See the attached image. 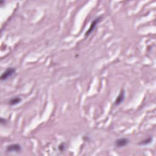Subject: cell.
<instances>
[{"instance_id": "cell-1", "label": "cell", "mask_w": 156, "mask_h": 156, "mask_svg": "<svg viewBox=\"0 0 156 156\" xmlns=\"http://www.w3.org/2000/svg\"><path fill=\"white\" fill-rule=\"evenodd\" d=\"M101 18H102V16H99V17H97L96 18L94 19L93 21L92 22L91 24H90V26L89 29H88V31L85 34V37L89 36L91 34V33L94 31L95 29L96 28L97 24L101 21Z\"/></svg>"}, {"instance_id": "cell-2", "label": "cell", "mask_w": 156, "mask_h": 156, "mask_svg": "<svg viewBox=\"0 0 156 156\" xmlns=\"http://www.w3.org/2000/svg\"><path fill=\"white\" fill-rule=\"evenodd\" d=\"M16 70L15 69V68L11 67V68H8L6 71H5L1 76V80H6L8 79L9 78H11L13 75L16 73Z\"/></svg>"}, {"instance_id": "cell-3", "label": "cell", "mask_w": 156, "mask_h": 156, "mask_svg": "<svg viewBox=\"0 0 156 156\" xmlns=\"http://www.w3.org/2000/svg\"><path fill=\"white\" fill-rule=\"evenodd\" d=\"M129 143V140L126 138H121L115 141V145L117 148H123Z\"/></svg>"}, {"instance_id": "cell-4", "label": "cell", "mask_w": 156, "mask_h": 156, "mask_svg": "<svg viewBox=\"0 0 156 156\" xmlns=\"http://www.w3.org/2000/svg\"><path fill=\"white\" fill-rule=\"evenodd\" d=\"M6 151L9 153H18L22 151V147L19 144H12L8 146Z\"/></svg>"}, {"instance_id": "cell-5", "label": "cell", "mask_w": 156, "mask_h": 156, "mask_svg": "<svg viewBox=\"0 0 156 156\" xmlns=\"http://www.w3.org/2000/svg\"><path fill=\"white\" fill-rule=\"evenodd\" d=\"M124 98H125V93H124V90H122V91L119 94V95L118 96V97L117 98L116 100H115V105H120L124 101Z\"/></svg>"}, {"instance_id": "cell-6", "label": "cell", "mask_w": 156, "mask_h": 156, "mask_svg": "<svg viewBox=\"0 0 156 156\" xmlns=\"http://www.w3.org/2000/svg\"><path fill=\"white\" fill-rule=\"evenodd\" d=\"M22 101V99L20 97H14L9 101V104L11 105H14L19 104Z\"/></svg>"}, {"instance_id": "cell-7", "label": "cell", "mask_w": 156, "mask_h": 156, "mask_svg": "<svg viewBox=\"0 0 156 156\" xmlns=\"http://www.w3.org/2000/svg\"><path fill=\"white\" fill-rule=\"evenodd\" d=\"M152 142H153V138L152 137H149V138H148L147 139H145V140L142 141V142H141L139 143V145H147L150 144Z\"/></svg>"}, {"instance_id": "cell-8", "label": "cell", "mask_w": 156, "mask_h": 156, "mask_svg": "<svg viewBox=\"0 0 156 156\" xmlns=\"http://www.w3.org/2000/svg\"><path fill=\"white\" fill-rule=\"evenodd\" d=\"M6 120L3 119V118H1V124H3L4 123H6Z\"/></svg>"}]
</instances>
